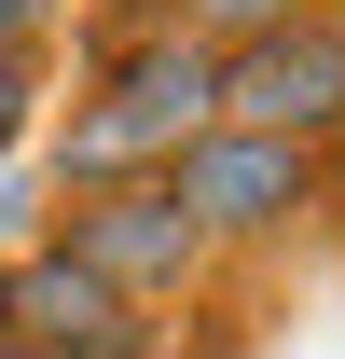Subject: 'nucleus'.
Masks as SVG:
<instances>
[{"label": "nucleus", "mask_w": 345, "mask_h": 359, "mask_svg": "<svg viewBox=\"0 0 345 359\" xmlns=\"http://www.w3.org/2000/svg\"><path fill=\"white\" fill-rule=\"evenodd\" d=\"M152 180H166V208L208 235V249H235V235H290L304 208H318V152H290V138H249V125L180 138Z\"/></svg>", "instance_id": "obj_1"}, {"label": "nucleus", "mask_w": 345, "mask_h": 359, "mask_svg": "<svg viewBox=\"0 0 345 359\" xmlns=\"http://www.w3.org/2000/svg\"><path fill=\"white\" fill-rule=\"evenodd\" d=\"M221 125L290 138V152L345 138V14H304V28H276V42H235L221 55Z\"/></svg>", "instance_id": "obj_2"}, {"label": "nucleus", "mask_w": 345, "mask_h": 359, "mask_svg": "<svg viewBox=\"0 0 345 359\" xmlns=\"http://www.w3.org/2000/svg\"><path fill=\"white\" fill-rule=\"evenodd\" d=\"M0 332H14V346H42V359H152V318H138L97 263H69L55 235L0 263Z\"/></svg>", "instance_id": "obj_3"}, {"label": "nucleus", "mask_w": 345, "mask_h": 359, "mask_svg": "<svg viewBox=\"0 0 345 359\" xmlns=\"http://www.w3.org/2000/svg\"><path fill=\"white\" fill-rule=\"evenodd\" d=\"M97 125L125 138V166L152 180L180 138H208V125H221V55L194 42V28H152V42H125V55H111V83H97Z\"/></svg>", "instance_id": "obj_4"}, {"label": "nucleus", "mask_w": 345, "mask_h": 359, "mask_svg": "<svg viewBox=\"0 0 345 359\" xmlns=\"http://www.w3.org/2000/svg\"><path fill=\"white\" fill-rule=\"evenodd\" d=\"M69 263H97L125 304H166L180 276L208 263V235L166 208V180H111V194H69V235H55Z\"/></svg>", "instance_id": "obj_5"}, {"label": "nucleus", "mask_w": 345, "mask_h": 359, "mask_svg": "<svg viewBox=\"0 0 345 359\" xmlns=\"http://www.w3.org/2000/svg\"><path fill=\"white\" fill-rule=\"evenodd\" d=\"M318 0H194V42L208 55H235V42H276V28H304Z\"/></svg>", "instance_id": "obj_6"}, {"label": "nucleus", "mask_w": 345, "mask_h": 359, "mask_svg": "<svg viewBox=\"0 0 345 359\" xmlns=\"http://www.w3.org/2000/svg\"><path fill=\"white\" fill-rule=\"evenodd\" d=\"M28 97H42V69H28V55L0 42V152H14V138H28Z\"/></svg>", "instance_id": "obj_7"}, {"label": "nucleus", "mask_w": 345, "mask_h": 359, "mask_svg": "<svg viewBox=\"0 0 345 359\" xmlns=\"http://www.w3.org/2000/svg\"><path fill=\"white\" fill-rule=\"evenodd\" d=\"M42 14H55V0H0V42L28 55V42H42Z\"/></svg>", "instance_id": "obj_8"}, {"label": "nucleus", "mask_w": 345, "mask_h": 359, "mask_svg": "<svg viewBox=\"0 0 345 359\" xmlns=\"http://www.w3.org/2000/svg\"><path fill=\"white\" fill-rule=\"evenodd\" d=\"M0 359H42V346H14V332H0Z\"/></svg>", "instance_id": "obj_9"}]
</instances>
